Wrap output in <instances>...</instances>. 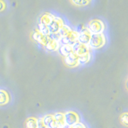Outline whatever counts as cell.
Segmentation results:
<instances>
[{"label":"cell","mask_w":128,"mask_h":128,"mask_svg":"<svg viewBox=\"0 0 128 128\" xmlns=\"http://www.w3.org/2000/svg\"><path fill=\"white\" fill-rule=\"evenodd\" d=\"M78 32L72 30L66 36L60 38L59 42L61 44H70V45H73L74 43L78 42Z\"/></svg>","instance_id":"obj_8"},{"label":"cell","mask_w":128,"mask_h":128,"mask_svg":"<svg viewBox=\"0 0 128 128\" xmlns=\"http://www.w3.org/2000/svg\"><path fill=\"white\" fill-rule=\"evenodd\" d=\"M54 17V14H52L50 13H48V12H46V13L42 14L41 16H40L39 18V22L40 23H42L44 25H49L50 23V22L53 20Z\"/></svg>","instance_id":"obj_14"},{"label":"cell","mask_w":128,"mask_h":128,"mask_svg":"<svg viewBox=\"0 0 128 128\" xmlns=\"http://www.w3.org/2000/svg\"><path fill=\"white\" fill-rule=\"evenodd\" d=\"M126 88L128 89V80H127V82H126Z\"/></svg>","instance_id":"obj_23"},{"label":"cell","mask_w":128,"mask_h":128,"mask_svg":"<svg viewBox=\"0 0 128 128\" xmlns=\"http://www.w3.org/2000/svg\"><path fill=\"white\" fill-rule=\"evenodd\" d=\"M58 51L62 56L66 57V55L70 54L73 52V47H72V45H70V44H61Z\"/></svg>","instance_id":"obj_13"},{"label":"cell","mask_w":128,"mask_h":128,"mask_svg":"<svg viewBox=\"0 0 128 128\" xmlns=\"http://www.w3.org/2000/svg\"><path fill=\"white\" fill-rule=\"evenodd\" d=\"M87 29L91 34H101L105 30V24L100 19H92L88 23Z\"/></svg>","instance_id":"obj_2"},{"label":"cell","mask_w":128,"mask_h":128,"mask_svg":"<svg viewBox=\"0 0 128 128\" xmlns=\"http://www.w3.org/2000/svg\"><path fill=\"white\" fill-rule=\"evenodd\" d=\"M106 44V37L103 33L92 34L88 46L92 49H99Z\"/></svg>","instance_id":"obj_1"},{"label":"cell","mask_w":128,"mask_h":128,"mask_svg":"<svg viewBox=\"0 0 128 128\" xmlns=\"http://www.w3.org/2000/svg\"><path fill=\"white\" fill-rule=\"evenodd\" d=\"M57 128H58V127H57Z\"/></svg>","instance_id":"obj_26"},{"label":"cell","mask_w":128,"mask_h":128,"mask_svg":"<svg viewBox=\"0 0 128 128\" xmlns=\"http://www.w3.org/2000/svg\"><path fill=\"white\" fill-rule=\"evenodd\" d=\"M65 122L67 126H73L74 124L79 122V116L75 111L69 110L64 113Z\"/></svg>","instance_id":"obj_4"},{"label":"cell","mask_w":128,"mask_h":128,"mask_svg":"<svg viewBox=\"0 0 128 128\" xmlns=\"http://www.w3.org/2000/svg\"><path fill=\"white\" fill-rule=\"evenodd\" d=\"M72 47H73V52L76 55H78V57L90 52L89 46L86 45V44L81 43L79 42H76L75 43H74L73 45H72Z\"/></svg>","instance_id":"obj_5"},{"label":"cell","mask_w":128,"mask_h":128,"mask_svg":"<svg viewBox=\"0 0 128 128\" xmlns=\"http://www.w3.org/2000/svg\"><path fill=\"white\" fill-rule=\"evenodd\" d=\"M63 62L66 66L70 68H74L79 65L78 56L76 55L74 52H72L71 54L66 55V57H63Z\"/></svg>","instance_id":"obj_7"},{"label":"cell","mask_w":128,"mask_h":128,"mask_svg":"<svg viewBox=\"0 0 128 128\" xmlns=\"http://www.w3.org/2000/svg\"><path fill=\"white\" fill-rule=\"evenodd\" d=\"M31 37L36 42H38V44H40V45H42L43 46H45L46 42H48V40H49L50 38V36H46L45 34H42L38 29L35 30L33 33H32Z\"/></svg>","instance_id":"obj_9"},{"label":"cell","mask_w":128,"mask_h":128,"mask_svg":"<svg viewBox=\"0 0 128 128\" xmlns=\"http://www.w3.org/2000/svg\"><path fill=\"white\" fill-rule=\"evenodd\" d=\"M60 45H61V43H60L59 40L52 37V38H50V39L48 40V42H46V44L44 47L46 48V50L47 51L54 52L58 50Z\"/></svg>","instance_id":"obj_11"},{"label":"cell","mask_w":128,"mask_h":128,"mask_svg":"<svg viewBox=\"0 0 128 128\" xmlns=\"http://www.w3.org/2000/svg\"><path fill=\"white\" fill-rule=\"evenodd\" d=\"M91 58V55L90 53H87L86 54H83L81 55L78 57V62H79V65H85V64L88 63L90 62V60Z\"/></svg>","instance_id":"obj_17"},{"label":"cell","mask_w":128,"mask_h":128,"mask_svg":"<svg viewBox=\"0 0 128 128\" xmlns=\"http://www.w3.org/2000/svg\"><path fill=\"white\" fill-rule=\"evenodd\" d=\"M63 25H64V22L62 18L61 17H59V16L54 15L53 20L50 22L49 25H47L48 29L50 30V35H54L55 34H57Z\"/></svg>","instance_id":"obj_3"},{"label":"cell","mask_w":128,"mask_h":128,"mask_svg":"<svg viewBox=\"0 0 128 128\" xmlns=\"http://www.w3.org/2000/svg\"><path fill=\"white\" fill-rule=\"evenodd\" d=\"M5 2H4L3 0H0V12L5 9Z\"/></svg>","instance_id":"obj_22"},{"label":"cell","mask_w":128,"mask_h":128,"mask_svg":"<svg viewBox=\"0 0 128 128\" xmlns=\"http://www.w3.org/2000/svg\"><path fill=\"white\" fill-rule=\"evenodd\" d=\"M44 127H45V126H44ZM38 128H43V127H39V126H38Z\"/></svg>","instance_id":"obj_25"},{"label":"cell","mask_w":128,"mask_h":128,"mask_svg":"<svg viewBox=\"0 0 128 128\" xmlns=\"http://www.w3.org/2000/svg\"><path fill=\"white\" fill-rule=\"evenodd\" d=\"M78 42L88 45L92 34L89 31V30L87 29V27L83 26L82 28H80V30H78Z\"/></svg>","instance_id":"obj_6"},{"label":"cell","mask_w":128,"mask_h":128,"mask_svg":"<svg viewBox=\"0 0 128 128\" xmlns=\"http://www.w3.org/2000/svg\"><path fill=\"white\" fill-rule=\"evenodd\" d=\"M42 118V123L45 127L46 128H57V123L55 122V119L54 117V114H46L44 115Z\"/></svg>","instance_id":"obj_10"},{"label":"cell","mask_w":128,"mask_h":128,"mask_svg":"<svg viewBox=\"0 0 128 128\" xmlns=\"http://www.w3.org/2000/svg\"><path fill=\"white\" fill-rule=\"evenodd\" d=\"M10 102V95L4 90H0V106H4Z\"/></svg>","instance_id":"obj_16"},{"label":"cell","mask_w":128,"mask_h":128,"mask_svg":"<svg viewBox=\"0 0 128 128\" xmlns=\"http://www.w3.org/2000/svg\"><path fill=\"white\" fill-rule=\"evenodd\" d=\"M70 2L76 6H85L91 2V0H70Z\"/></svg>","instance_id":"obj_19"},{"label":"cell","mask_w":128,"mask_h":128,"mask_svg":"<svg viewBox=\"0 0 128 128\" xmlns=\"http://www.w3.org/2000/svg\"><path fill=\"white\" fill-rule=\"evenodd\" d=\"M38 30L41 32L42 34H45L46 36H50V30L48 29V26L46 25H44L42 23H40L38 22Z\"/></svg>","instance_id":"obj_18"},{"label":"cell","mask_w":128,"mask_h":128,"mask_svg":"<svg viewBox=\"0 0 128 128\" xmlns=\"http://www.w3.org/2000/svg\"><path fill=\"white\" fill-rule=\"evenodd\" d=\"M65 128H73L72 126H66V127H65Z\"/></svg>","instance_id":"obj_24"},{"label":"cell","mask_w":128,"mask_h":128,"mask_svg":"<svg viewBox=\"0 0 128 128\" xmlns=\"http://www.w3.org/2000/svg\"><path fill=\"white\" fill-rule=\"evenodd\" d=\"M25 128H38V119L34 117H29L26 119Z\"/></svg>","instance_id":"obj_15"},{"label":"cell","mask_w":128,"mask_h":128,"mask_svg":"<svg viewBox=\"0 0 128 128\" xmlns=\"http://www.w3.org/2000/svg\"><path fill=\"white\" fill-rule=\"evenodd\" d=\"M54 117L55 119V122L57 123V126L58 128H65L67 126L66 125L65 122V116H64V113H61V112H57L54 114Z\"/></svg>","instance_id":"obj_12"},{"label":"cell","mask_w":128,"mask_h":128,"mask_svg":"<svg viewBox=\"0 0 128 128\" xmlns=\"http://www.w3.org/2000/svg\"><path fill=\"white\" fill-rule=\"evenodd\" d=\"M119 119H120V122L122 123V125L128 127V112L122 113L121 115H120Z\"/></svg>","instance_id":"obj_20"},{"label":"cell","mask_w":128,"mask_h":128,"mask_svg":"<svg viewBox=\"0 0 128 128\" xmlns=\"http://www.w3.org/2000/svg\"><path fill=\"white\" fill-rule=\"evenodd\" d=\"M72 127H73V128H86V126H85V124H83L81 122H78L76 124H74V125Z\"/></svg>","instance_id":"obj_21"}]
</instances>
